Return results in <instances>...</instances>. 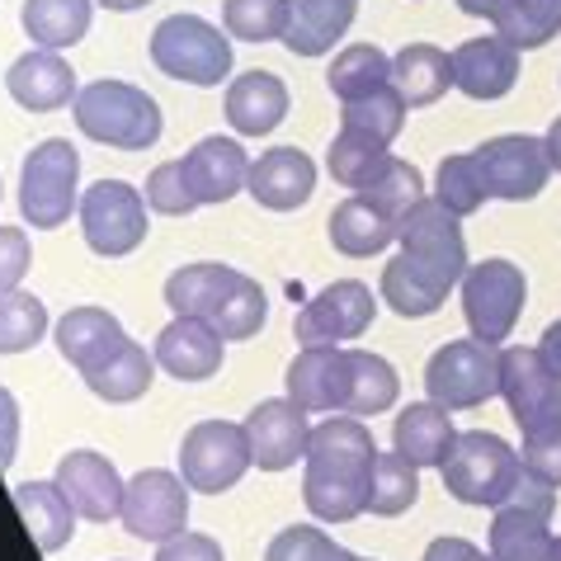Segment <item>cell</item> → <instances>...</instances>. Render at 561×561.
<instances>
[{
	"label": "cell",
	"instance_id": "6da1fadb",
	"mask_svg": "<svg viewBox=\"0 0 561 561\" xmlns=\"http://www.w3.org/2000/svg\"><path fill=\"white\" fill-rule=\"evenodd\" d=\"M401 255L387 260L382 270V302L397 317H434L444 307L448 288L462 284L467 274V241L458 217L439 198H420V204L397 222Z\"/></svg>",
	"mask_w": 561,
	"mask_h": 561
},
{
	"label": "cell",
	"instance_id": "7a4b0ae2",
	"mask_svg": "<svg viewBox=\"0 0 561 561\" xmlns=\"http://www.w3.org/2000/svg\"><path fill=\"white\" fill-rule=\"evenodd\" d=\"M302 462V501L321 524H350L368 510L378 444L358 415H331L311 430Z\"/></svg>",
	"mask_w": 561,
	"mask_h": 561
},
{
	"label": "cell",
	"instance_id": "3957f363",
	"mask_svg": "<svg viewBox=\"0 0 561 561\" xmlns=\"http://www.w3.org/2000/svg\"><path fill=\"white\" fill-rule=\"evenodd\" d=\"M165 302L175 317L208 321L222 340H251L270 317L264 288L231 264H184L165 278Z\"/></svg>",
	"mask_w": 561,
	"mask_h": 561
},
{
	"label": "cell",
	"instance_id": "277c9868",
	"mask_svg": "<svg viewBox=\"0 0 561 561\" xmlns=\"http://www.w3.org/2000/svg\"><path fill=\"white\" fill-rule=\"evenodd\" d=\"M71 108H76V128L90 142H104L114 151H147L161 142V104L128 81H95L76 90Z\"/></svg>",
	"mask_w": 561,
	"mask_h": 561
},
{
	"label": "cell",
	"instance_id": "5b68a950",
	"mask_svg": "<svg viewBox=\"0 0 561 561\" xmlns=\"http://www.w3.org/2000/svg\"><path fill=\"white\" fill-rule=\"evenodd\" d=\"M444 472V491L462 505H481V510H501L510 501L514 481H519L524 462L519 454L501 439V434H486V430H467L454 439L448 458L439 462Z\"/></svg>",
	"mask_w": 561,
	"mask_h": 561
},
{
	"label": "cell",
	"instance_id": "8992f818",
	"mask_svg": "<svg viewBox=\"0 0 561 561\" xmlns=\"http://www.w3.org/2000/svg\"><path fill=\"white\" fill-rule=\"evenodd\" d=\"M151 61L170 81L222 85V76L231 71V38H222V28L198 14H170L151 34Z\"/></svg>",
	"mask_w": 561,
	"mask_h": 561
},
{
	"label": "cell",
	"instance_id": "52a82bcc",
	"mask_svg": "<svg viewBox=\"0 0 561 561\" xmlns=\"http://www.w3.org/2000/svg\"><path fill=\"white\" fill-rule=\"evenodd\" d=\"M76 180H81V156L67 137H48L24 156L20 170V213L38 231H53L76 208Z\"/></svg>",
	"mask_w": 561,
	"mask_h": 561
},
{
	"label": "cell",
	"instance_id": "ba28073f",
	"mask_svg": "<svg viewBox=\"0 0 561 561\" xmlns=\"http://www.w3.org/2000/svg\"><path fill=\"white\" fill-rule=\"evenodd\" d=\"M425 392L444 411H472L501 392V350L486 340H454L430 358Z\"/></svg>",
	"mask_w": 561,
	"mask_h": 561
},
{
	"label": "cell",
	"instance_id": "9c48e42d",
	"mask_svg": "<svg viewBox=\"0 0 561 561\" xmlns=\"http://www.w3.org/2000/svg\"><path fill=\"white\" fill-rule=\"evenodd\" d=\"M528 284L524 270L510 260H486V264H467L462 274V317L472 325V340H486V345H501L510 340L514 321L524 311Z\"/></svg>",
	"mask_w": 561,
	"mask_h": 561
},
{
	"label": "cell",
	"instance_id": "30bf717a",
	"mask_svg": "<svg viewBox=\"0 0 561 561\" xmlns=\"http://www.w3.org/2000/svg\"><path fill=\"white\" fill-rule=\"evenodd\" d=\"M81 231H85L90 251L104 260L133 255L147 241V198L123 180L90 184L81 198Z\"/></svg>",
	"mask_w": 561,
	"mask_h": 561
},
{
	"label": "cell",
	"instance_id": "8fae6325",
	"mask_svg": "<svg viewBox=\"0 0 561 561\" xmlns=\"http://www.w3.org/2000/svg\"><path fill=\"white\" fill-rule=\"evenodd\" d=\"M501 397L524 434H542L561 425V378L538 345L501 350Z\"/></svg>",
	"mask_w": 561,
	"mask_h": 561
},
{
	"label": "cell",
	"instance_id": "7c38bea8",
	"mask_svg": "<svg viewBox=\"0 0 561 561\" xmlns=\"http://www.w3.org/2000/svg\"><path fill=\"white\" fill-rule=\"evenodd\" d=\"M251 467V444H245V425H227V420H204L184 434L180 444V477L190 491L222 495L245 477Z\"/></svg>",
	"mask_w": 561,
	"mask_h": 561
},
{
	"label": "cell",
	"instance_id": "4fadbf2b",
	"mask_svg": "<svg viewBox=\"0 0 561 561\" xmlns=\"http://www.w3.org/2000/svg\"><path fill=\"white\" fill-rule=\"evenodd\" d=\"M472 156H477V170H481V180H486L491 198L528 204V198H538L548 190L552 161H548V142H542V137H524V133L491 137V142H481Z\"/></svg>",
	"mask_w": 561,
	"mask_h": 561
},
{
	"label": "cell",
	"instance_id": "5bb4252c",
	"mask_svg": "<svg viewBox=\"0 0 561 561\" xmlns=\"http://www.w3.org/2000/svg\"><path fill=\"white\" fill-rule=\"evenodd\" d=\"M123 528H128L133 538H147V542H165L190 528V486H184V477L175 472H161V467H151V472H137L128 481V491H123Z\"/></svg>",
	"mask_w": 561,
	"mask_h": 561
},
{
	"label": "cell",
	"instance_id": "9a60e30c",
	"mask_svg": "<svg viewBox=\"0 0 561 561\" xmlns=\"http://www.w3.org/2000/svg\"><path fill=\"white\" fill-rule=\"evenodd\" d=\"M373 288L358 284V278H340V284L321 288L311 298L298 321H293V335H298L302 350H317V345H345V340H358L373 321Z\"/></svg>",
	"mask_w": 561,
	"mask_h": 561
},
{
	"label": "cell",
	"instance_id": "2e32d148",
	"mask_svg": "<svg viewBox=\"0 0 561 561\" xmlns=\"http://www.w3.org/2000/svg\"><path fill=\"white\" fill-rule=\"evenodd\" d=\"M307 411L298 401L278 397V401H260V407L245 415V444H251V462L260 472H284L298 458H307Z\"/></svg>",
	"mask_w": 561,
	"mask_h": 561
},
{
	"label": "cell",
	"instance_id": "e0dca14e",
	"mask_svg": "<svg viewBox=\"0 0 561 561\" xmlns=\"http://www.w3.org/2000/svg\"><path fill=\"white\" fill-rule=\"evenodd\" d=\"M57 486L71 501V510L90 524H108L123 514V491L128 481L114 472V462L104 454H90V448H76L57 462Z\"/></svg>",
	"mask_w": 561,
	"mask_h": 561
},
{
	"label": "cell",
	"instance_id": "ac0fdd59",
	"mask_svg": "<svg viewBox=\"0 0 561 561\" xmlns=\"http://www.w3.org/2000/svg\"><path fill=\"white\" fill-rule=\"evenodd\" d=\"M345 387H350V350L345 345H317L298 350L288 364V401L311 411H345Z\"/></svg>",
	"mask_w": 561,
	"mask_h": 561
},
{
	"label": "cell",
	"instance_id": "d6986e66",
	"mask_svg": "<svg viewBox=\"0 0 561 561\" xmlns=\"http://www.w3.org/2000/svg\"><path fill=\"white\" fill-rule=\"evenodd\" d=\"M123 345H128V335H123L114 311H104V307H71L57 321V350L81 378L100 373Z\"/></svg>",
	"mask_w": 561,
	"mask_h": 561
},
{
	"label": "cell",
	"instance_id": "ffe728a7",
	"mask_svg": "<svg viewBox=\"0 0 561 561\" xmlns=\"http://www.w3.org/2000/svg\"><path fill=\"white\" fill-rule=\"evenodd\" d=\"M311 190H317V165H311L298 147L264 151L260 161L251 165V175H245V194H251L260 208H270V213L302 208L311 198Z\"/></svg>",
	"mask_w": 561,
	"mask_h": 561
},
{
	"label": "cell",
	"instance_id": "44dd1931",
	"mask_svg": "<svg viewBox=\"0 0 561 561\" xmlns=\"http://www.w3.org/2000/svg\"><path fill=\"white\" fill-rule=\"evenodd\" d=\"M519 81V48H510L501 34L467 38L454 48V85L467 100H501Z\"/></svg>",
	"mask_w": 561,
	"mask_h": 561
},
{
	"label": "cell",
	"instance_id": "7402d4cb",
	"mask_svg": "<svg viewBox=\"0 0 561 561\" xmlns=\"http://www.w3.org/2000/svg\"><path fill=\"white\" fill-rule=\"evenodd\" d=\"M222 345L227 340L198 317H175L156 335V364L180 382H204L222 368Z\"/></svg>",
	"mask_w": 561,
	"mask_h": 561
},
{
	"label": "cell",
	"instance_id": "603a6c76",
	"mask_svg": "<svg viewBox=\"0 0 561 561\" xmlns=\"http://www.w3.org/2000/svg\"><path fill=\"white\" fill-rule=\"evenodd\" d=\"M245 175H251V161L231 137H204L184 156V180H190L194 204H227L245 190Z\"/></svg>",
	"mask_w": 561,
	"mask_h": 561
},
{
	"label": "cell",
	"instance_id": "cb8c5ba5",
	"mask_svg": "<svg viewBox=\"0 0 561 561\" xmlns=\"http://www.w3.org/2000/svg\"><path fill=\"white\" fill-rule=\"evenodd\" d=\"M5 90L14 95V104L34 108V114H53V108L76 100V76L53 48H38V53H24L5 71Z\"/></svg>",
	"mask_w": 561,
	"mask_h": 561
},
{
	"label": "cell",
	"instance_id": "d4e9b609",
	"mask_svg": "<svg viewBox=\"0 0 561 561\" xmlns=\"http://www.w3.org/2000/svg\"><path fill=\"white\" fill-rule=\"evenodd\" d=\"M288 114V85L274 71H245L227 90V123L241 137H264L274 133Z\"/></svg>",
	"mask_w": 561,
	"mask_h": 561
},
{
	"label": "cell",
	"instance_id": "484cf974",
	"mask_svg": "<svg viewBox=\"0 0 561 561\" xmlns=\"http://www.w3.org/2000/svg\"><path fill=\"white\" fill-rule=\"evenodd\" d=\"M358 0H288V34L284 48L293 57H321L331 53L345 28L354 24Z\"/></svg>",
	"mask_w": 561,
	"mask_h": 561
},
{
	"label": "cell",
	"instance_id": "4316f807",
	"mask_svg": "<svg viewBox=\"0 0 561 561\" xmlns=\"http://www.w3.org/2000/svg\"><path fill=\"white\" fill-rule=\"evenodd\" d=\"M448 85H454V57L434 48V43H411V48L392 57V90L407 100V108H425L444 100Z\"/></svg>",
	"mask_w": 561,
	"mask_h": 561
},
{
	"label": "cell",
	"instance_id": "83f0119b",
	"mask_svg": "<svg viewBox=\"0 0 561 561\" xmlns=\"http://www.w3.org/2000/svg\"><path fill=\"white\" fill-rule=\"evenodd\" d=\"M454 439H458L454 420H448L444 407H434V401H415V407L401 411L397 425H392L397 454L415 467H439L448 458V448H454Z\"/></svg>",
	"mask_w": 561,
	"mask_h": 561
},
{
	"label": "cell",
	"instance_id": "f1b7e54d",
	"mask_svg": "<svg viewBox=\"0 0 561 561\" xmlns=\"http://www.w3.org/2000/svg\"><path fill=\"white\" fill-rule=\"evenodd\" d=\"M14 505H20V519L43 552H57L71 542L76 510L67 495H61L57 481H24V486H14Z\"/></svg>",
	"mask_w": 561,
	"mask_h": 561
},
{
	"label": "cell",
	"instance_id": "f546056e",
	"mask_svg": "<svg viewBox=\"0 0 561 561\" xmlns=\"http://www.w3.org/2000/svg\"><path fill=\"white\" fill-rule=\"evenodd\" d=\"M548 524L552 519L501 505L491 519V557L495 561H561V538Z\"/></svg>",
	"mask_w": 561,
	"mask_h": 561
},
{
	"label": "cell",
	"instance_id": "4dcf8cb0",
	"mask_svg": "<svg viewBox=\"0 0 561 561\" xmlns=\"http://www.w3.org/2000/svg\"><path fill=\"white\" fill-rule=\"evenodd\" d=\"M397 241V222L387 213H378L373 204H364V198H345L335 213H331V245L340 255L350 260H368L387 251V245Z\"/></svg>",
	"mask_w": 561,
	"mask_h": 561
},
{
	"label": "cell",
	"instance_id": "1f68e13d",
	"mask_svg": "<svg viewBox=\"0 0 561 561\" xmlns=\"http://www.w3.org/2000/svg\"><path fill=\"white\" fill-rule=\"evenodd\" d=\"M401 378L382 354L350 350V387H345V411L340 415H382L397 407Z\"/></svg>",
	"mask_w": 561,
	"mask_h": 561
},
{
	"label": "cell",
	"instance_id": "d6a6232c",
	"mask_svg": "<svg viewBox=\"0 0 561 561\" xmlns=\"http://www.w3.org/2000/svg\"><path fill=\"white\" fill-rule=\"evenodd\" d=\"M325 85H331V95L340 104L350 100H364V95H378V90L392 85V57H387L382 48H373V43H354V48H345L331 71H325Z\"/></svg>",
	"mask_w": 561,
	"mask_h": 561
},
{
	"label": "cell",
	"instance_id": "836d02e7",
	"mask_svg": "<svg viewBox=\"0 0 561 561\" xmlns=\"http://www.w3.org/2000/svg\"><path fill=\"white\" fill-rule=\"evenodd\" d=\"M24 34L38 48H76L90 34V0H24Z\"/></svg>",
	"mask_w": 561,
	"mask_h": 561
},
{
	"label": "cell",
	"instance_id": "e575fe53",
	"mask_svg": "<svg viewBox=\"0 0 561 561\" xmlns=\"http://www.w3.org/2000/svg\"><path fill=\"white\" fill-rule=\"evenodd\" d=\"M151 364L156 358L137 345V340H128L100 373H90V392H95L100 401H114V407H123V401H137L151 387Z\"/></svg>",
	"mask_w": 561,
	"mask_h": 561
},
{
	"label": "cell",
	"instance_id": "d590c367",
	"mask_svg": "<svg viewBox=\"0 0 561 561\" xmlns=\"http://www.w3.org/2000/svg\"><path fill=\"white\" fill-rule=\"evenodd\" d=\"M387 156H392V151H387V142H378V137L354 133V128H340L331 151H325V165H331V175L345 184V190L358 194L387 165Z\"/></svg>",
	"mask_w": 561,
	"mask_h": 561
},
{
	"label": "cell",
	"instance_id": "8d00e7d4",
	"mask_svg": "<svg viewBox=\"0 0 561 561\" xmlns=\"http://www.w3.org/2000/svg\"><path fill=\"white\" fill-rule=\"evenodd\" d=\"M557 28H561V0H510L501 20H495V34L519 53L552 43Z\"/></svg>",
	"mask_w": 561,
	"mask_h": 561
},
{
	"label": "cell",
	"instance_id": "74e56055",
	"mask_svg": "<svg viewBox=\"0 0 561 561\" xmlns=\"http://www.w3.org/2000/svg\"><path fill=\"white\" fill-rule=\"evenodd\" d=\"M364 204H373L378 213H387L392 222H401L420 198H425V180H420V170L411 161H397V156H387V165L373 175L364 190H358Z\"/></svg>",
	"mask_w": 561,
	"mask_h": 561
},
{
	"label": "cell",
	"instance_id": "f35d334b",
	"mask_svg": "<svg viewBox=\"0 0 561 561\" xmlns=\"http://www.w3.org/2000/svg\"><path fill=\"white\" fill-rule=\"evenodd\" d=\"M420 467L407 462L401 454H378V467H373V486H368V510L392 519V514H407L420 495Z\"/></svg>",
	"mask_w": 561,
	"mask_h": 561
},
{
	"label": "cell",
	"instance_id": "ab89813d",
	"mask_svg": "<svg viewBox=\"0 0 561 561\" xmlns=\"http://www.w3.org/2000/svg\"><path fill=\"white\" fill-rule=\"evenodd\" d=\"M222 24L241 43H274L288 34V0H222Z\"/></svg>",
	"mask_w": 561,
	"mask_h": 561
},
{
	"label": "cell",
	"instance_id": "60d3db41",
	"mask_svg": "<svg viewBox=\"0 0 561 561\" xmlns=\"http://www.w3.org/2000/svg\"><path fill=\"white\" fill-rule=\"evenodd\" d=\"M48 331V307L34 293H0V354L34 350Z\"/></svg>",
	"mask_w": 561,
	"mask_h": 561
},
{
	"label": "cell",
	"instance_id": "b9f144b4",
	"mask_svg": "<svg viewBox=\"0 0 561 561\" xmlns=\"http://www.w3.org/2000/svg\"><path fill=\"white\" fill-rule=\"evenodd\" d=\"M340 128L368 133V137H378V142H392V137L407 128V100H401L392 85L378 90V95L350 100L345 108H340Z\"/></svg>",
	"mask_w": 561,
	"mask_h": 561
},
{
	"label": "cell",
	"instance_id": "7bdbcfd3",
	"mask_svg": "<svg viewBox=\"0 0 561 561\" xmlns=\"http://www.w3.org/2000/svg\"><path fill=\"white\" fill-rule=\"evenodd\" d=\"M434 198L454 213V217H472L481 204H486V180L477 170V156H448L439 165V184H434Z\"/></svg>",
	"mask_w": 561,
	"mask_h": 561
},
{
	"label": "cell",
	"instance_id": "ee69618b",
	"mask_svg": "<svg viewBox=\"0 0 561 561\" xmlns=\"http://www.w3.org/2000/svg\"><path fill=\"white\" fill-rule=\"evenodd\" d=\"M264 561H364V557H354L345 552L340 542H331L321 534V528H284L274 542H270V552H264Z\"/></svg>",
	"mask_w": 561,
	"mask_h": 561
},
{
	"label": "cell",
	"instance_id": "f6af8a7d",
	"mask_svg": "<svg viewBox=\"0 0 561 561\" xmlns=\"http://www.w3.org/2000/svg\"><path fill=\"white\" fill-rule=\"evenodd\" d=\"M147 204L156 213H165V217H190L198 204H194V194H190V180H184V161H165V165H156L151 170V180H147Z\"/></svg>",
	"mask_w": 561,
	"mask_h": 561
},
{
	"label": "cell",
	"instance_id": "bcb514c9",
	"mask_svg": "<svg viewBox=\"0 0 561 561\" xmlns=\"http://www.w3.org/2000/svg\"><path fill=\"white\" fill-rule=\"evenodd\" d=\"M519 462H524V472L542 477L548 486H561V425L542 430V434H524Z\"/></svg>",
	"mask_w": 561,
	"mask_h": 561
},
{
	"label": "cell",
	"instance_id": "7dc6e473",
	"mask_svg": "<svg viewBox=\"0 0 561 561\" xmlns=\"http://www.w3.org/2000/svg\"><path fill=\"white\" fill-rule=\"evenodd\" d=\"M28 274V237L20 227H0V293H10Z\"/></svg>",
	"mask_w": 561,
	"mask_h": 561
},
{
	"label": "cell",
	"instance_id": "c3c4849f",
	"mask_svg": "<svg viewBox=\"0 0 561 561\" xmlns=\"http://www.w3.org/2000/svg\"><path fill=\"white\" fill-rule=\"evenodd\" d=\"M156 561H222V548L208 534H175L161 542Z\"/></svg>",
	"mask_w": 561,
	"mask_h": 561
},
{
	"label": "cell",
	"instance_id": "681fc988",
	"mask_svg": "<svg viewBox=\"0 0 561 561\" xmlns=\"http://www.w3.org/2000/svg\"><path fill=\"white\" fill-rule=\"evenodd\" d=\"M425 561H495V557L481 552L477 542H467V538H434L425 548Z\"/></svg>",
	"mask_w": 561,
	"mask_h": 561
},
{
	"label": "cell",
	"instance_id": "f907efd6",
	"mask_svg": "<svg viewBox=\"0 0 561 561\" xmlns=\"http://www.w3.org/2000/svg\"><path fill=\"white\" fill-rule=\"evenodd\" d=\"M14 439H20V407H14V397L0 387V467L14 462Z\"/></svg>",
	"mask_w": 561,
	"mask_h": 561
},
{
	"label": "cell",
	"instance_id": "816d5d0a",
	"mask_svg": "<svg viewBox=\"0 0 561 561\" xmlns=\"http://www.w3.org/2000/svg\"><path fill=\"white\" fill-rule=\"evenodd\" d=\"M510 5V0H458V10L462 14H472V20H501V10Z\"/></svg>",
	"mask_w": 561,
	"mask_h": 561
},
{
	"label": "cell",
	"instance_id": "f5cc1de1",
	"mask_svg": "<svg viewBox=\"0 0 561 561\" xmlns=\"http://www.w3.org/2000/svg\"><path fill=\"white\" fill-rule=\"evenodd\" d=\"M542 358H548V364H552V373H557V378H561V321H552L548 325V331H542Z\"/></svg>",
	"mask_w": 561,
	"mask_h": 561
},
{
	"label": "cell",
	"instance_id": "db71d44e",
	"mask_svg": "<svg viewBox=\"0 0 561 561\" xmlns=\"http://www.w3.org/2000/svg\"><path fill=\"white\" fill-rule=\"evenodd\" d=\"M542 142H548V161H552V170H561V118L548 128V137H542Z\"/></svg>",
	"mask_w": 561,
	"mask_h": 561
},
{
	"label": "cell",
	"instance_id": "11a10c76",
	"mask_svg": "<svg viewBox=\"0 0 561 561\" xmlns=\"http://www.w3.org/2000/svg\"><path fill=\"white\" fill-rule=\"evenodd\" d=\"M104 10H118V14H128V10H142V5H151V0H100Z\"/></svg>",
	"mask_w": 561,
	"mask_h": 561
}]
</instances>
